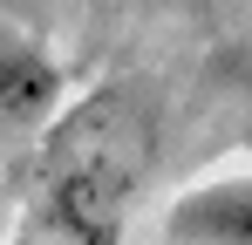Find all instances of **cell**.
Listing matches in <instances>:
<instances>
[{
	"mask_svg": "<svg viewBox=\"0 0 252 245\" xmlns=\"http://www.w3.org/2000/svg\"><path fill=\"white\" fill-rule=\"evenodd\" d=\"M157 170V102L143 82L109 75L62 102L34 150V211L68 245H123Z\"/></svg>",
	"mask_w": 252,
	"mask_h": 245,
	"instance_id": "6da1fadb",
	"label": "cell"
},
{
	"mask_svg": "<svg viewBox=\"0 0 252 245\" xmlns=\"http://www.w3.org/2000/svg\"><path fill=\"white\" fill-rule=\"evenodd\" d=\"M62 102H68L62 55L34 28L0 21V136H41Z\"/></svg>",
	"mask_w": 252,
	"mask_h": 245,
	"instance_id": "7a4b0ae2",
	"label": "cell"
},
{
	"mask_svg": "<svg viewBox=\"0 0 252 245\" xmlns=\"http://www.w3.org/2000/svg\"><path fill=\"white\" fill-rule=\"evenodd\" d=\"M164 245H252V163L205 170L164 204Z\"/></svg>",
	"mask_w": 252,
	"mask_h": 245,
	"instance_id": "3957f363",
	"label": "cell"
},
{
	"mask_svg": "<svg viewBox=\"0 0 252 245\" xmlns=\"http://www.w3.org/2000/svg\"><path fill=\"white\" fill-rule=\"evenodd\" d=\"M7 245H41V239H34V232H14V239H7Z\"/></svg>",
	"mask_w": 252,
	"mask_h": 245,
	"instance_id": "277c9868",
	"label": "cell"
},
{
	"mask_svg": "<svg viewBox=\"0 0 252 245\" xmlns=\"http://www.w3.org/2000/svg\"><path fill=\"white\" fill-rule=\"evenodd\" d=\"M143 7H184V0H143Z\"/></svg>",
	"mask_w": 252,
	"mask_h": 245,
	"instance_id": "5b68a950",
	"label": "cell"
},
{
	"mask_svg": "<svg viewBox=\"0 0 252 245\" xmlns=\"http://www.w3.org/2000/svg\"><path fill=\"white\" fill-rule=\"evenodd\" d=\"M89 7H102V0H89Z\"/></svg>",
	"mask_w": 252,
	"mask_h": 245,
	"instance_id": "8992f818",
	"label": "cell"
}]
</instances>
